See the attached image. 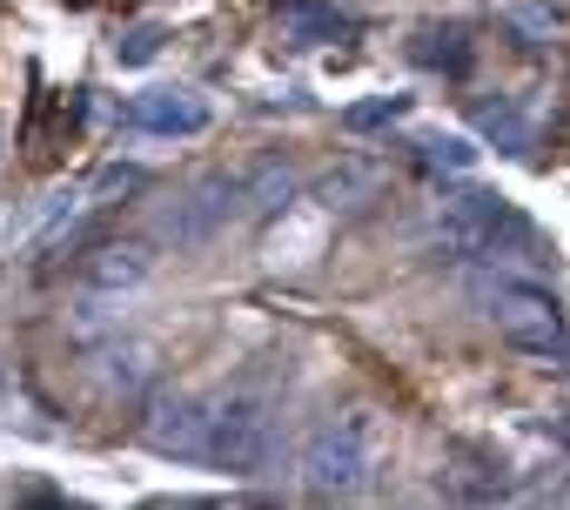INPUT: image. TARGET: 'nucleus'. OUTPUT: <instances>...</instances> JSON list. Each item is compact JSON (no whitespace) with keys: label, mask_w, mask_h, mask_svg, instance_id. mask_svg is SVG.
<instances>
[{"label":"nucleus","mask_w":570,"mask_h":510,"mask_svg":"<svg viewBox=\"0 0 570 510\" xmlns=\"http://www.w3.org/2000/svg\"><path fill=\"white\" fill-rule=\"evenodd\" d=\"M208 423H215V403L202 396H155L148 416H141V443L155 457H181V463H208Z\"/></svg>","instance_id":"5"},{"label":"nucleus","mask_w":570,"mask_h":510,"mask_svg":"<svg viewBox=\"0 0 570 510\" xmlns=\"http://www.w3.org/2000/svg\"><path fill=\"white\" fill-rule=\"evenodd\" d=\"M275 457V416L262 396H228L215 403V423H208V463L228 470V477H255L268 470Z\"/></svg>","instance_id":"3"},{"label":"nucleus","mask_w":570,"mask_h":510,"mask_svg":"<svg viewBox=\"0 0 570 510\" xmlns=\"http://www.w3.org/2000/svg\"><path fill=\"white\" fill-rule=\"evenodd\" d=\"M350 195H370V175H356V168H343V175H330V182H323V202H330V208H336V202H343V208H356Z\"/></svg>","instance_id":"16"},{"label":"nucleus","mask_w":570,"mask_h":510,"mask_svg":"<svg viewBox=\"0 0 570 510\" xmlns=\"http://www.w3.org/2000/svg\"><path fill=\"white\" fill-rule=\"evenodd\" d=\"M148 269H155V255H148L141 242H101L88 263H81V276H88V290H95V296H115V290L148 283Z\"/></svg>","instance_id":"8"},{"label":"nucleus","mask_w":570,"mask_h":510,"mask_svg":"<svg viewBox=\"0 0 570 510\" xmlns=\"http://www.w3.org/2000/svg\"><path fill=\"white\" fill-rule=\"evenodd\" d=\"M410 61H416L423 75H463V68H470V35H463V28H423V35L410 41Z\"/></svg>","instance_id":"9"},{"label":"nucleus","mask_w":570,"mask_h":510,"mask_svg":"<svg viewBox=\"0 0 570 510\" xmlns=\"http://www.w3.org/2000/svg\"><path fill=\"white\" fill-rule=\"evenodd\" d=\"M121 121L135 135H202L208 128V101L195 88H155V95H135L121 108Z\"/></svg>","instance_id":"6"},{"label":"nucleus","mask_w":570,"mask_h":510,"mask_svg":"<svg viewBox=\"0 0 570 510\" xmlns=\"http://www.w3.org/2000/svg\"><path fill=\"white\" fill-rule=\"evenodd\" d=\"M403 108H410L403 95H383V101L350 108V115H343V128H356V135H363V128H390V121H403Z\"/></svg>","instance_id":"14"},{"label":"nucleus","mask_w":570,"mask_h":510,"mask_svg":"<svg viewBox=\"0 0 570 510\" xmlns=\"http://www.w3.org/2000/svg\"><path fill=\"white\" fill-rule=\"evenodd\" d=\"M423 168H450V175H470L476 168V148L463 135H430L423 141Z\"/></svg>","instance_id":"13"},{"label":"nucleus","mask_w":570,"mask_h":510,"mask_svg":"<svg viewBox=\"0 0 570 510\" xmlns=\"http://www.w3.org/2000/svg\"><path fill=\"white\" fill-rule=\"evenodd\" d=\"M363 477H370V410H343L309 437L303 483H309V497H356Z\"/></svg>","instance_id":"2"},{"label":"nucleus","mask_w":570,"mask_h":510,"mask_svg":"<svg viewBox=\"0 0 570 510\" xmlns=\"http://www.w3.org/2000/svg\"><path fill=\"white\" fill-rule=\"evenodd\" d=\"M275 21L289 48H330L343 35H356V21L336 8V0H275Z\"/></svg>","instance_id":"7"},{"label":"nucleus","mask_w":570,"mask_h":510,"mask_svg":"<svg viewBox=\"0 0 570 510\" xmlns=\"http://www.w3.org/2000/svg\"><path fill=\"white\" fill-rule=\"evenodd\" d=\"M483 310L497 323V336L523 356H570V330H563V310L550 290H537L530 276H490L483 283Z\"/></svg>","instance_id":"1"},{"label":"nucleus","mask_w":570,"mask_h":510,"mask_svg":"<svg viewBox=\"0 0 570 510\" xmlns=\"http://www.w3.org/2000/svg\"><path fill=\"white\" fill-rule=\"evenodd\" d=\"M148 383H155V356H148V350H135V343H128V350H115V356H108V390H121V396L135 403Z\"/></svg>","instance_id":"12"},{"label":"nucleus","mask_w":570,"mask_h":510,"mask_svg":"<svg viewBox=\"0 0 570 510\" xmlns=\"http://www.w3.org/2000/svg\"><path fill=\"white\" fill-rule=\"evenodd\" d=\"M161 41H168L161 28H135L128 41H115V61H121V68H148V61L161 55Z\"/></svg>","instance_id":"15"},{"label":"nucleus","mask_w":570,"mask_h":510,"mask_svg":"<svg viewBox=\"0 0 570 510\" xmlns=\"http://www.w3.org/2000/svg\"><path fill=\"white\" fill-rule=\"evenodd\" d=\"M476 128H483L503 155H523V148H530V121L517 115V101H483V108H476Z\"/></svg>","instance_id":"11"},{"label":"nucleus","mask_w":570,"mask_h":510,"mask_svg":"<svg viewBox=\"0 0 570 510\" xmlns=\"http://www.w3.org/2000/svg\"><path fill=\"white\" fill-rule=\"evenodd\" d=\"M235 195H242V182H228V175H208V182L181 188L175 202H161V215H155V235H161V242H175V248H202V242H208V235L228 222Z\"/></svg>","instance_id":"4"},{"label":"nucleus","mask_w":570,"mask_h":510,"mask_svg":"<svg viewBox=\"0 0 570 510\" xmlns=\"http://www.w3.org/2000/svg\"><path fill=\"white\" fill-rule=\"evenodd\" d=\"M242 195H248V208H262V215H275V208H289L296 202V175L282 168V161H262L248 182H242Z\"/></svg>","instance_id":"10"}]
</instances>
